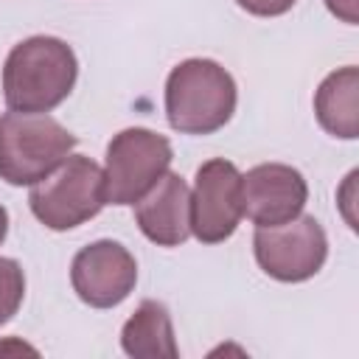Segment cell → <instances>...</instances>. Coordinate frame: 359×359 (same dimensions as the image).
Masks as SVG:
<instances>
[{
    "label": "cell",
    "mask_w": 359,
    "mask_h": 359,
    "mask_svg": "<svg viewBox=\"0 0 359 359\" xmlns=\"http://www.w3.org/2000/svg\"><path fill=\"white\" fill-rule=\"evenodd\" d=\"M236 112V81L213 59H185L165 81V115L182 135H210Z\"/></svg>",
    "instance_id": "obj_2"
},
{
    "label": "cell",
    "mask_w": 359,
    "mask_h": 359,
    "mask_svg": "<svg viewBox=\"0 0 359 359\" xmlns=\"http://www.w3.org/2000/svg\"><path fill=\"white\" fill-rule=\"evenodd\" d=\"M241 216L244 205L238 168L224 157L202 163L191 194V233L202 244H219L236 233Z\"/></svg>",
    "instance_id": "obj_7"
},
{
    "label": "cell",
    "mask_w": 359,
    "mask_h": 359,
    "mask_svg": "<svg viewBox=\"0 0 359 359\" xmlns=\"http://www.w3.org/2000/svg\"><path fill=\"white\" fill-rule=\"evenodd\" d=\"M76 53L56 36H31L11 48L3 67V98L14 112H50L76 84Z\"/></svg>",
    "instance_id": "obj_1"
},
{
    "label": "cell",
    "mask_w": 359,
    "mask_h": 359,
    "mask_svg": "<svg viewBox=\"0 0 359 359\" xmlns=\"http://www.w3.org/2000/svg\"><path fill=\"white\" fill-rule=\"evenodd\" d=\"M171 143L143 126L118 132L107 146L104 191L112 205H135L171 165Z\"/></svg>",
    "instance_id": "obj_5"
},
{
    "label": "cell",
    "mask_w": 359,
    "mask_h": 359,
    "mask_svg": "<svg viewBox=\"0 0 359 359\" xmlns=\"http://www.w3.org/2000/svg\"><path fill=\"white\" fill-rule=\"evenodd\" d=\"M73 292L93 309H112L129 297L137 283V264L118 241H95L81 247L70 264Z\"/></svg>",
    "instance_id": "obj_8"
},
{
    "label": "cell",
    "mask_w": 359,
    "mask_h": 359,
    "mask_svg": "<svg viewBox=\"0 0 359 359\" xmlns=\"http://www.w3.org/2000/svg\"><path fill=\"white\" fill-rule=\"evenodd\" d=\"M31 213L50 230H73L107 205L104 171L95 160L70 154L45 180L34 182L28 196Z\"/></svg>",
    "instance_id": "obj_4"
},
{
    "label": "cell",
    "mask_w": 359,
    "mask_h": 359,
    "mask_svg": "<svg viewBox=\"0 0 359 359\" xmlns=\"http://www.w3.org/2000/svg\"><path fill=\"white\" fill-rule=\"evenodd\" d=\"M328 11L348 25H356V0H325Z\"/></svg>",
    "instance_id": "obj_15"
},
{
    "label": "cell",
    "mask_w": 359,
    "mask_h": 359,
    "mask_svg": "<svg viewBox=\"0 0 359 359\" xmlns=\"http://www.w3.org/2000/svg\"><path fill=\"white\" fill-rule=\"evenodd\" d=\"M309 185L303 174L283 163H261L241 177L244 216L255 227H278L303 213Z\"/></svg>",
    "instance_id": "obj_9"
},
{
    "label": "cell",
    "mask_w": 359,
    "mask_h": 359,
    "mask_svg": "<svg viewBox=\"0 0 359 359\" xmlns=\"http://www.w3.org/2000/svg\"><path fill=\"white\" fill-rule=\"evenodd\" d=\"M252 247L258 266L280 283H300L314 278L328 255L323 224L303 213L278 227H255Z\"/></svg>",
    "instance_id": "obj_6"
},
{
    "label": "cell",
    "mask_w": 359,
    "mask_h": 359,
    "mask_svg": "<svg viewBox=\"0 0 359 359\" xmlns=\"http://www.w3.org/2000/svg\"><path fill=\"white\" fill-rule=\"evenodd\" d=\"M76 146L48 112H3L0 115V180L8 185H34L59 168Z\"/></svg>",
    "instance_id": "obj_3"
},
{
    "label": "cell",
    "mask_w": 359,
    "mask_h": 359,
    "mask_svg": "<svg viewBox=\"0 0 359 359\" xmlns=\"http://www.w3.org/2000/svg\"><path fill=\"white\" fill-rule=\"evenodd\" d=\"M356 93H359V70L353 65L339 67L323 79L314 95V112L328 135L342 140H353L359 135Z\"/></svg>",
    "instance_id": "obj_11"
},
{
    "label": "cell",
    "mask_w": 359,
    "mask_h": 359,
    "mask_svg": "<svg viewBox=\"0 0 359 359\" xmlns=\"http://www.w3.org/2000/svg\"><path fill=\"white\" fill-rule=\"evenodd\" d=\"M121 345L135 359H174L180 353L171 314L157 300H143L121 331Z\"/></svg>",
    "instance_id": "obj_12"
},
{
    "label": "cell",
    "mask_w": 359,
    "mask_h": 359,
    "mask_svg": "<svg viewBox=\"0 0 359 359\" xmlns=\"http://www.w3.org/2000/svg\"><path fill=\"white\" fill-rule=\"evenodd\" d=\"M6 233H8V213H6V208L0 205V244H3Z\"/></svg>",
    "instance_id": "obj_16"
},
{
    "label": "cell",
    "mask_w": 359,
    "mask_h": 359,
    "mask_svg": "<svg viewBox=\"0 0 359 359\" xmlns=\"http://www.w3.org/2000/svg\"><path fill=\"white\" fill-rule=\"evenodd\" d=\"M247 14H255V17H278V14H286L297 0H236Z\"/></svg>",
    "instance_id": "obj_14"
},
{
    "label": "cell",
    "mask_w": 359,
    "mask_h": 359,
    "mask_svg": "<svg viewBox=\"0 0 359 359\" xmlns=\"http://www.w3.org/2000/svg\"><path fill=\"white\" fill-rule=\"evenodd\" d=\"M135 219L149 241L160 247L182 244L191 236V191L185 180L165 171L135 202Z\"/></svg>",
    "instance_id": "obj_10"
},
{
    "label": "cell",
    "mask_w": 359,
    "mask_h": 359,
    "mask_svg": "<svg viewBox=\"0 0 359 359\" xmlns=\"http://www.w3.org/2000/svg\"><path fill=\"white\" fill-rule=\"evenodd\" d=\"M25 297V275L14 258H0V325L8 323Z\"/></svg>",
    "instance_id": "obj_13"
}]
</instances>
